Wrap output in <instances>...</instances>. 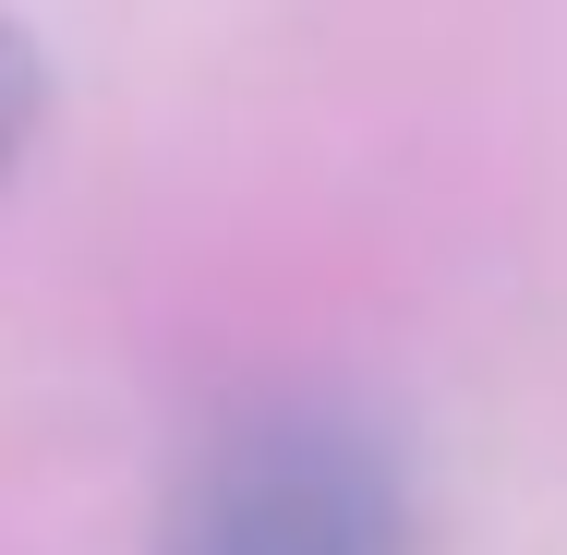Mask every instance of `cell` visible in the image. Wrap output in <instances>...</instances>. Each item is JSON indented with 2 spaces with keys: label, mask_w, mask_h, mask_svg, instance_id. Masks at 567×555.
Masks as SVG:
<instances>
[{
  "label": "cell",
  "mask_w": 567,
  "mask_h": 555,
  "mask_svg": "<svg viewBox=\"0 0 567 555\" xmlns=\"http://www.w3.org/2000/svg\"><path fill=\"white\" fill-rule=\"evenodd\" d=\"M37 121H49V61H37L24 24H0V182H12V157L37 145Z\"/></svg>",
  "instance_id": "2"
},
{
  "label": "cell",
  "mask_w": 567,
  "mask_h": 555,
  "mask_svg": "<svg viewBox=\"0 0 567 555\" xmlns=\"http://www.w3.org/2000/svg\"><path fill=\"white\" fill-rule=\"evenodd\" d=\"M157 555H411V495L374 435L327 411H254L169 483Z\"/></svg>",
  "instance_id": "1"
}]
</instances>
